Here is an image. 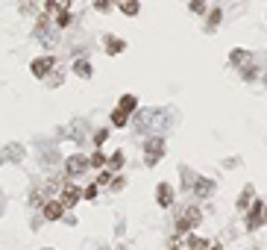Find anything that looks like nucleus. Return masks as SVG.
Instances as JSON below:
<instances>
[{
    "label": "nucleus",
    "instance_id": "1",
    "mask_svg": "<svg viewBox=\"0 0 267 250\" xmlns=\"http://www.w3.org/2000/svg\"><path fill=\"white\" fill-rule=\"evenodd\" d=\"M200 221H203L200 206H188V209H182V215L176 218V233H179V236H185V233H191V230H197Z\"/></svg>",
    "mask_w": 267,
    "mask_h": 250
},
{
    "label": "nucleus",
    "instance_id": "2",
    "mask_svg": "<svg viewBox=\"0 0 267 250\" xmlns=\"http://www.w3.org/2000/svg\"><path fill=\"white\" fill-rule=\"evenodd\" d=\"M264 221H267V203L256 200L250 209H247V230H258Z\"/></svg>",
    "mask_w": 267,
    "mask_h": 250
},
{
    "label": "nucleus",
    "instance_id": "3",
    "mask_svg": "<svg viewBox=\"0 0 267 250\" xmlns=\"http://www.w3.org/2000/svg\"><path fill=\"white\" fill-rule=\"evenodd\" d=\"M53 65H56L53 56H38V59H33L30 71H33V77H38V80H47V74L53 71Z\"/></svg>",
    "mask_w": 267,
    "mask_h": 250
},
{
    "label": "nucleus",
    "instance_id": "4",
    "mask_svg": "<svg viewBox=\"0 0 267 250\" xmlns=\"http://www.w3.org/2000/svg\"><path fill=\"white\" fill-rule=\"evenodd\" d=\"M174 197H176V191H174L171 183H159V186H156V203H159L162 209L174 206Z\"/></svg>",
    "mask_w": 267,
    "mask_h": 250
},
{
    "label": "nucleus",
    "instance_id": "5",
    "mask_svg": "<svg viewBox=\"0 0 267 250\" xmlns=\"http://www.w3.org/2000/svg\"><path fill=\"white\" fill-rule=\"evenodd\" d=\"M88 165H91V159H85V156H68V162H65V171H68L70 177H80L82 171H88Z\"/></svg>",
    "mask_w": 267,
    "mask_h": 250
},
{
    "label": "nucleus",
    "instance_id": "6",
    "mask_svg": "<svg viewBox=\"0 0 267 250\" xmlns=\"http://www.w3.org/2000/svg\"><path fill=\"white\" fill-rule=\"evenodd\" d=\"M144 147H147V165H156L164 156V139H150Z\"/></svg>",
    "mask_w": 267,
    "mask_h": 250
},
{
    "label": "nucleus",
    "instance_id": "7",
    "mask_svg": "<svg viewBox=\"0 0 267 250\" xmlns=\"http://www.w3.org/2000/svg\"><path fill=\"white\" fill-rule=\"evenodd\" d=\"M80 197H85V194H82V191L77 189V186H65V189H62V197H59V200L65 203V209H74V206L80 203Z\"/></svg>",
    "mask_w": 267,
    "mask_h": 250
},
{
    "label": "nucleus",
    "instance_id": "8",
    "mask_svg": "<svg viewBox=\"0 0 267 250\" xmlns=\"http://www.w3.org/2000/svg\"><path fill=\"white\" fill-rule=\"evenodd\" d=\"M62 212H65V203H62V200H47L44 203V218H47V221H59Z\"/></svg>",
    "mask_w": 267,
    "mask_h": 250
},
{
    "label": "nucleus",
    "instance_id": "9",
    "mask_svg": "<svg viewBox=\"0 0 267 250\" xmlns=\"http://www.w3.org/2000/svg\"><path fill=\"white\" fill-rule=\"evenodd\" d=\"M194 191H197V197H209V194H214V183L206 177H197L194 179Z\"/></svg>",
    "mask_w": 267,
    "mask_h": 250
},
{
    "label": "nucleus",
    "instance_id": "10",
    "mask_svg": "<svg viewBox=\"0 0 267 250\" xmlns=\"http://www.w3.org/2000/svg\"><path fill=\"white\" fill-rule=\"evenodd\" d=\"M74 74H77V77H82V80H91V77H94L91 62H88V59H77V62H74Z\"/></svg>",
    "mask_w": 267,
    "mask_h": 250
},
{
    "label": "nucleus",
    "instance_id": "11",
    "mask_svg": "<svg viewBox=\"0 0 267 250\" xmlns=\"http://www.w3.org/2000/svg\"><path fill=\"white\" fill-rule=\"evenodd\" d=\"M127 50V41H120V38L115 36H106V53L109 56H117V53H124Z\"/></svg>",
    "mask_w": 267,
    "mask_h": 250
},
{
    "label": "nucleus",
    "instance_id": "12",
    "mask_svg": "<svg viewBox=\"0 0 267 250\" xmlns=\"http://www.w3.org/2000/svg\"><path fill=\"white\" fill-rule=\"evenodd\" d=\"M117 6H120V12L127 15V18H135L141 12V3L138 0H117Z\"/></svg>",
    "mask_w": 267,
    "mask_h": 250
},
{
    "label": "nucleus",
    "instance_id": "13",
    "mask_svg": "<svg viewBox=\"0 0 267 250\" xmlns=\"http://www.w3.org/2000/svg\"><path fill=\"white\" fill-rule=\"evenodd\" d=\"M253 194H256V189H253V186H247L244 191H241V197H238V209H250V206H253Z\"/></svg>",
    "mask_w": 267,
    "mask_h": 250
},
{
    "label": "nucleus",
    "instance_id": "14",
    "mask_svg": "<svg viewBox=\"0 0 267 250\" xmlns=\"http://www.w3.org/2000/svg\"><path fill=\"white\" fill-rule=\"evenodd\" d=\"M47 12H70V0H47Z\"/></svg>",
    "mask_w": 267,
    "mask_h": 250
},
{
    "label": "nucleus",
    "instance_id": "15",
    "mask_svg": "<svg viewBox=\"0 0 267 250\" xmlns=\"http://www.w3.org/2000/svg\"><path fill=\"white\" fill-rule=\"evenodd\" d=\"M185 247H188V250H211V244L206 241V238L188 236V238H185Z\"/></svg>",
    "mask_w": 267,
    "mask_h": 250
},
{
    "label": "nucleus",
    "instance_id": "16",
    "mask_svg": "<svg viewBox=\"0 0 267 250\" xmlns=\"http://www.w3.org/2000/svg\"><path fill=\"white\" fill-rule=\"evenodd\" d=\"M135 106H138V97L135 95H124L120 97V103H117V109H124V112H132Z\"/></svg>",
    "mask_w": 267,
    "mask_h": 250
},
{
    "label": "nucleus",
    "instance_id": "17",
    "mask_svg": "<svg viewBox=\"0 0 267 250\" xmlns=\"http://www.w3.org/2000/svg\"><path fill=\"white\" fill-rule=\"evenodd\" d=\"M229 59H232V65H247L250 53H247V50H232V53H229Z\"/></svg>",
    "mask_w": 267,
    "mask_h": 250
},
{
    "label": "nucleus",
    "instance_id": "18",
    "mask_svg": "<svg viewBox=\"0 0 267 250\" xmlns=\"http://www.w3.org/2000/svg\"><path fill=\"white\" fill-rule=\"evenodd\" d=\"M124 162H127V156L120 153V150L109 156V168H112V171H117V168H124Z\"/></svg>",
    "mask_w": 267,
    "mask_h": 250
},
{
    "label": "nucleus",
    "instance_id": "19",
    "mask_svg": "<svg viewBox=\"0 0 267 250\" xmlns=\"http://www.w3.org/2000/svg\"><path fill=\"white\" fill-rule=\"evenodd\" d=\"M127 121H129V112H124V109H115V112H112V124H117V127H124Z\"/></svg>",
    "mask_w": 267,
    "mask_h": 250
},
{
    "label": "nucleus",
    "instance_id": "20",
    "mask_svg": "<svg viewBox=\"0 0 267 250\" xmlns=\"http://www.w3.org/2000/svg\"><path fill=\"white\" fill-rule=\"evenodd\" d=\"M112 6H117V0H94V9L97 12H109Z\"/></svg>",
    "mask_w": 267,
    "mask_h": 250
},
{
    "label": "nucleus",
    "instance_id": "21",
    "mask_svg": "<svg viewBox=\"0 0 267 250\" xmlns=\"http://www.w3.org/2000/svg\"><path fill=\"white\" fill-rule=\"evenodd\" d=\"M91 159V168H103L109 159H106V153H100V150H94V156H88Z\"/></svg>",
    "mask_w": 267,
    "mask_h": 250
},
{
    "label": "nucleus",
    "instance_id": "22",
    "mask_svg": "<svg viewBox=\"0 0 267 250\" xmlns=\"http://www.w3.org/2000/svg\"><path fill=\"white\" fill-rule=\"evenodd\" d=\"M206 15H209V24H206V27H209V30H214V27H217V24H221V9H211V12H206Z\"/></svg>",
    "mask_w": 267,
    "mask_h": 250
},
{
    "label": "nucleus",
    "instance_id": "23",
    "mask_svg": "<svg viewBox=\"0 0 267 250\" xmlns=\"http://www.w3.org/2000/svg\"><path fill=\"white\" fill-rule=\"evenodd\" d=\"M97 191H100V189H97V183H91V186L82 191V194H85V200H97Z\"/></svg>",
    "mask_w": 267,
    "mask_h": 250
},
{
    "label": "nucleus",
    "instance_id": "24",
    "mask_svg": "<svg viewBox=\"0 0 267 250\" xmlns=\"http://www.w3.org/2000/svg\"><path fill=\"white\" fill-rule=\"evenodd\" d=\"M112 174H109V171H103V174H100V177H97V186H112Z\"/></svg>",
    "mask_w": 267,
    "mask_h": 250
},
{
    "label": "nucleus",
    "instance_id": "25",
    "mask_svg": "<svg viewBox=\"0 0 267 250\" xmlns=\"http://www.w3.org/2000/svg\"><path fill=\"white\" fill-rule=\"evenodd\" d=\"M191 9H194L197 15H203L206 12V0H191Z\"/></svg>",
    "mask_w": 267,
    "mask_h": 250
},
{
    "label": "nucleus",
    "instance_id": "26",
    "mask_svg": "<svg viewBox=\"0 0 267 250\" xmlns=\"http://www.w3.org/2000/svg\"><path fill=\"white\" fill-rule=\"evenodd\" d=\"M56 24L62 27V30H65V27L70 24V12H62V15H59V18H56Z\"/></svg>",
    "mask_w": 267,
    "mask_h": 250
},
{
    "label": "nucleus",
    "instance_id": "27",
    "mask_svg": "<svg viewBox=\"0 0 267 250\" xmlns=\"http://www.w3.org/2000/svg\"><path fill=\"white\" fill-rule=\"evenodd\" d=\"M124 186H127V183H124V177H115V179H112V189H115V191H120Z\"/></svg>",
    "mask_w": 267,
    "mask_h": 250
},
{
    "label": "nucleus",
    "instance_id": "28",
    "mask_svg": "<svg viewBox=\"0 0 267 250\" xmlns=\"http://www.w3.org/2000/svg\"><path fill=\"white\" fill-rule=\"evenodd\" d=\"M264 85H267V77H264Z\"/></svg>",
    "mask_w": 267,
    "mask_h": 250
},
{
    "label": "nucleus",
    "instance_id": "29",
    "mask_svg": "<svg viewBox=\"0 0 267 250\" xmlns=\"http://www.w3.org/2000/svg\"><path fill=\"white\" fill-rule=\"evenodd\" d=\"M44 250H50V247H44Z\"/></svg>",
    "mask_w": 267,
    "mask_h": 250
}]
</instances>
